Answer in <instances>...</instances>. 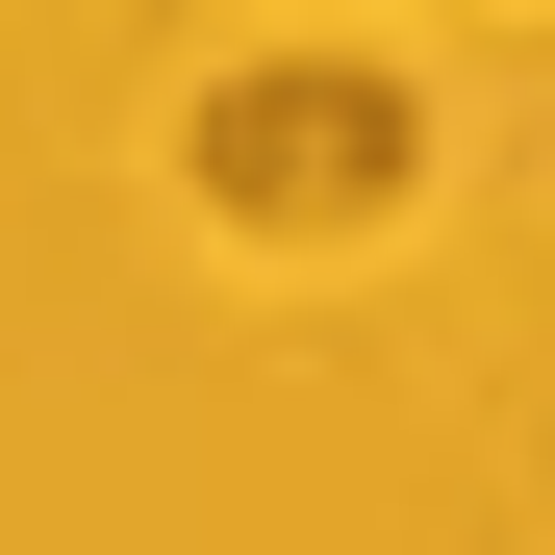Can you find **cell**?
Wrapping results in <instances>:
<instances>
[{"mask_svg": "<svg viewBox=\"0 0 555 555\" xmlns=\"http://www.w3.org/2000/svg\"><path fill=\"white\" fill-rule=\"evenodd\" d=\"M177 177H203L253 253H328V228H379L404 177H429V102H404L379 51H253V76H203Z\"/></svg>", "mask_w": 555, "mask_h": 555, "instance_id": "1", "label": "cell"}]
</instances>
